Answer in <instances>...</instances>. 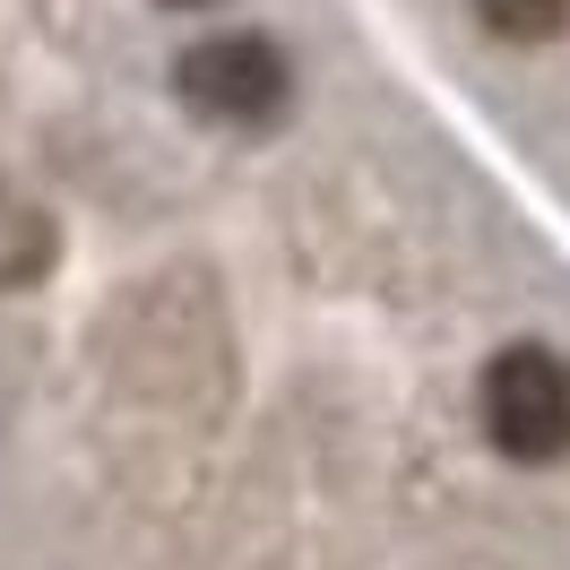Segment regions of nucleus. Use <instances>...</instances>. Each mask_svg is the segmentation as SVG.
I'll return each mask as SVG.
<instances>
[{
  "instance_id": "obj_3",
  "label": "nucleus",
  "mask_w": 570,
  "mask_h": 570,
  "mask_svg": "<svg viewBox=\"0 0 570 570\" xmlns=\"http://www.w3.org/2000/svg\"><path fill=\"white\" fill-rule=\"evenodd\" d=\"M475 27L528 52V43H553L570 27V0H475Z\"/></svg>"
},
{
  "instance_id": "obj_4",
  "label": "nucleus",
  "mask_w": 570,
  "mask_h": 570,
  "mask_svg": "<svg viewBox=\"0 0 570 570\" xmlns=\"http://www.w3.org/2000/svg\"><path fill=\"white\" fill-rule=\"evenodd\" d=\"M156 9H216V0H156Z\"/></svg>"
},
{
  "instance_id": "obj_1",
  "label": "nucleus",
  "mask_w": 570,
  "mask_h": 570,
  "mask_svg": "<svg viewBox=\"0 0 570 570\" xmlns=\"http://www.w3.org/2000/svg\"><path fill=\"white\" fill-rule=\"evenodd\" d=\"M475 406H484V441L519 466H544L570 450V363L544 355V346H510V355L484 363L475 381Z\"/></svg>"
},
{
  "instance_id": "obj_2",
  "label": "nucleus",
  "mask_w": 570,
  "mask_h": 570,
  "mask_svg": "<svg viewBox=\"0 0 570 570\" xmlns=\"http://www.w3.org/2000/svg\"><path fill=\"white\" fill-rule=\"evenodd\" d=\"M181 105L216 130H268L285 112V52L268 36H208L181 61Z\"/></svg>"
}]
</instances>
